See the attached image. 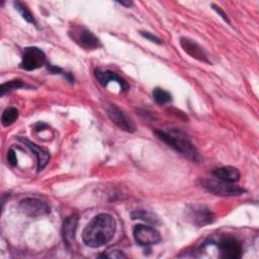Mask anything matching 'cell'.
I'll return each instance as SVG.
<instances>
[{
  "label": "cell",
  "instance_id": "obj_24",
  "mask_svg": "<svg viewBox=\"0 0 259 259\" xmlns=\"http://www.w3.org/2000/svg\"><path fill=\"white\" fill-rule=\"evenodd\" d=\"M211 7H212V9L219 14V16H221L226 22H228V23H231L230 22V19H229V17L227 16V14L225 13V11L220 7V6H218V5H215V4H212L211 5Z\"/></svg>",
  "mask_w": 259,
  "mask_h": 259
},
{
  "label": "cell",
  "instance_id": "obj_16",
  "mask_svg": "<svg viewBox=\"0 0 259 259\" xmlns=\"http://www.w3.org/2000/svg\"><path fill=\"white\" fill-rule=\"evenodd\" d=\"M19 111L15 107H7L1 115V123L3 126H9L18 118Z\"/></svg>",
  "mask_w": 259,
  "mask_h": 259
},
{
  "label": "cell",
  "instance_id": "obj_2",
  "mask_svg": "<svg viewBox=\"0 0 259 259\" xmlns=\"http://www.w3.org/2000/svg\"><path fill=\"white\" fill-rule=\"evenodd\" d=\"M154 134L163 141L170 148L175 150L177 153L183 155L185 158L190 160L193 163H198L201 161V157L190 142L188 137L181 131L175 128L168 130H155Z\"/></svg>",
  "mask_w": 259,
  "mask_h": 259
},
{
  "label": "cell",
  "instance_id": "obj_13",
  "mask_svg": "<svg viewBox=\"0 0 259 259\" xmlns=\"http://www.w3.org/2000/svg\"><path fill=\"white\" fill-rule=\"evenodd\" d=\"M78 221H79V217L76 213L68 217L64 221L63 228H62V235H63L64 242L68 247L71 246L75 241V234L77 230Z\"/></svg>",
  "mask_w": 259,
  "mask_h": 259
},
{
  "label": "cell",
  "instance_id": "obj_5",
  "mask_svg": "<svg viewBox=\"0 0 259 259\" xmlns=\"http://www.w3.org/2000/svg\"><path fill=\"white\" fill-rule=\"evenodd\" d=\"M201 185L206 191L220 196H238L245 192L244 188L217 178L203 179Z\"/></svg>",
  "mask_w": 259,
  "mask_h": 259
},
{
  "label": "cell",
  "instance_id": "obj_25",
  "mask_svg": "<svg viewBox=\"0 0 259 259\" xmlns=\"http://www.w3.org/2000/svg\"><path fill=\"white\" fill-rule=\"evenodd\" d=\"M100 256H103V257H109V258H121V257H126L122 252H120V251H113L111 254H104V255H100Z\"/></svg>",
  "mask_w": 259,
  "mask_h": 259
},
{
  "label": "cell",
  "instance_id": "obj_21",
  "mask_svg": "<svg viewBox=\"0 0 259 259\" xmlns=\"http://www.w3.org/2000/svg\"><path fill=\"white\" fill-rule=\"evenodd\" d=\"M47 67H48V70L50 71V73H52V74H60V75H62L63 77H65L66 80L69 81L70 83H73V82H74V76H73L71 73H68V72L64 71L63 69H61V68H59V67H56V66H53V65H51V64H48Z\"/></svg>",
  "mask_w": 259,
  "mask_h": 259
},
{
  "label": "cell",
  "instance_id": "obj_11",
  "mask_svg": "<svg viewBox=\"0 0 259 259\" xmlns=\"http://www.w3.org/2000/svg\"><path fill=\"white\" fill-rule=\"evenodd\" d=\"M179 42H180V46L183 49V51L186 54H188L191 58H193L199 62H202V63H207V64L210 63L206 52L194 39L186 37V36H181L179 39Z\"/></svg>",
  "mask_w": 259,
  "mask_h": 259
},
{
  "label": "cell",
  "instance_id": "obj_6",
  "mask_svg": "<svg viewBox=\"0 0 259 259\" xmlns=\"http://www.w3.org/2000/svg\"><path fill=\"white\" fill-rule=\"evenodd\" d=\"M46 63L45 53L36 47L25 48L22 54L20 68L26 71H33L44 66Z\"/></svg>",
  "mask_w": 259,
  "mask_h": 259
},
{
  "label": "cell",
  "instance_id": "obj_3",
  "mask_svg": "<svg viewBox=\"0 0 259 259\" xmlns=\"http://www.w3.org/2000/svg\"><path fill=\"white\" fill-rule=\"evenodd\" d=\"M185 220L191 225L201 228L210 225L214 221V214L209 207L204 204H188L184 210Z\"/></svg>",
  "mask_w": 259,
  "mask_h": 259
},
{
  "label": "cell",
  "instance_id": "obj_1",
  "mask_svg": "<svg viewBox=\"0 0 259 259\" xmlns=\"http://www.w3.org/2000/svg\"><path fill=\"white\" fill-rule=\"evenodd\" d=\"M115 229L116 224L112 215L108 213H99L95 215L83 230V242L90 248L102 247L111 241Z\"/></svg>",
  "mask_w": 259,
  "mask_h": 259
},
{
  "label": "cell",
  "instance_id": "obj_4",
  "mask_svg": "<svg viewBox=\"0 0 259 259\" xmlns=\"http://www.w3.org/2000/svg\"><path fill=\"white\" fill-rule=\"evenodd\" d=\"M71 39L84 50H96L102 45L99 38L88 28L83 25H72L68 31Z\"/></svg>",
  "mask_w": 259,
  "mask_h": 259
},
{
  "label": "cell",
  "instance_id": "obj_17",
  "mask_svg": "<svg viewBox=\"0 0 259 259\" xmlns=\"http://www.w3.org/2000/svg\"><path fill=\"white\" fill-rule=\"evenodd\" d=\"M131 217L133 220H142L144 222L154 224V225L158 224V217L148 210H144V209L135 210L131 213Z\"/></svg>",
  "mask_w": 259,
  "mask_h": 259
},
{
  "label": "cell",
  "instance_id": "obj_26",
  "mask_svg": "<svg viewBox=\"0 0 259 259\" xmlns=\"http://www.w3.org/2000/svg\"><path fill=\"white\" fill-rule=\"evenodd\" d=\"M117 3L122 6H125V7H131L133 5L132 1H117Z\"/></svg>",
  "mask_w": 259,
  "mask_h": 259
},
{
  "label": "cell",
  "instance_id": "obj_14",
  "mask_svg": "<svg viewBox=\"0 0 259 259\" xmlns=\"http://www.w3.org/2000/svg\"><path fill=\"white\" fill-rule=\"evenodd\" d=\"M18 140L21 143H23L24 146H26L35 155L36 161H37V171L42 170L50 161V154L46 150L40 148L39 146H37L34 143L28 141L27 139H23V138L19 137Z\"/></svg>",
  "mask_w": 259,
  "mask_h": 259
},
{
  "label": "cell",
  "instance_id": "obj_15",
  "mask_svg": "<svg viewBox=\"0 0 259 259\" xmlns=\"http://www.w3.org/2000/svg\"><path fill=\"white\" fill-rule=\"evenodd\" d=\"M211 173L217 179L230 182V183L237 182L240 179L239 170L232 166H224L221 168H217Z\"/></svg>",
  "mask_w": 259,
  "mask_h": 259
},
{
  "label": "cell",
  "instance_id": "obj_19",
  "mask_svg": "<svg viewBox=\"0 0 259 259\" xmlns=\"http://www.w3.org/2000/svg\"><path fill=\"white\" fill-rule=\"evenodd\" d=\"M153 98L158 104H166L172 101L171 94L160 87H157L153 90Z\"/></svg>",
  "mask_w": 259,
  "mask_h": 259
},
{
  "label": "cell",
  "instance_id": "obj_18",
  "mask_svg": "<svg viewBox=\"0 0 259 259\" xmlns=\"http://www.w3.org/2000/svg\"><path fill=\"white\" fill-rule=\"evenodd\" d=\"M13 6H14L15 10H17V11L19 12V14L21 15V17H22L25 21H27L28 23H32V24L35 25V19H34L32 13L29 11V9H28L23 3L19 2V1H15V2H13Z\"/></svg>",
  "mask_w": 259,
  "mask_h": 259
},
{
  "label": "cell",
  "instance_id": "obj_10",
  "mask_svg": "<svg viewBox=\"0 0 259 259\" xmlns=\"http://www.w3.org/2000/svg\"><path fill=\"white\" fill-rule=\"evenodd\" d=\"M218 247L222 258L237 259L241 257L242 246L240 242L232 236H224L218 242Z\"/></svg>",
  "mask_w": 259,
  "mask_h": 259
},
{
  "label": "cell",
  "instance_id": "obj_8",
  "mask_svg": "<svg viewBox=\"0 0 259 259\" xmlns=\"http://www.w3.org/2000/svg\"><path fill=\"white\" fill-rule=\"evenodd\" d=\"M133 235L137 244L144 247L158 244L161 241L160 233L155 228L146 225H137L134 228Z\"/></svg>",
  "mask_w": 259,
  "mask_h": 259
},
{
  "label": "cell",
  "instance_id": "obj_23",
  "mask_svg": "<svg viewBox=\"0 0 259 259\" xmlns=\"http://www.w3.org/2000/svg\"><path fill=\"white\" fill-rule=\"evenodd\" d=\"M7 161L11 166H16L17 165V157L14 152V150L10 149L7 153Z\"/></svg>",
  "mask_w": 259,
  "mask_h": 259
},
{
  "label": "cell",
  "instance_id": "obj_12",
  "mask_svg": "<svg viewBox=\"0 0 259 259\" xmlns=\"http://www.w3.org/2000/svg\"><path fill=\"white\" fill-rule=\"evenodd\" d=\"M94 74H95V77H96L97 81L103 87H106L109 84V82H116L119 85L120 90L122 92H126L130 89V86H128L127 82L112 71H109V70L104 71V70L97 69V70H95Z\"/></svg>",
  "mask_w": 259,
  "mask_h": 259
},
{
  "label": "cell",
  "instance_id": "obj_20",
  "mask_svg": "<svg viewBox=\"0 0 259 259\" xmlns=\"http://www.w3.org/2000/svg\"><path fill=\"white\" fill-rule=\"evenodd\" d=\"M25 86H26L25 83H23L19 79H15V80H11V81H8L6 83H3L0 87V96H4L7 92H10V91L15 90V89L23 88Z\"/></svg>",
  "mask_w": 259,
  "mask_h": 259
},
{
  "label": "cell",
  "instance_id": "obj_7",
  "mask_svg": "<svg viewBox=\"0 0 259 259\" xmlns=\"http://www.w3.org/2000/svg\"><path fill=\"white\" fill-rule=\"evenodd\" d=\"M18 208L23 214L31 218L46 215L51 211V208L48 203L40 199L31 197L22 199L18 204Z\"/></svg>",
  "mask_w": 259,
  "mask_h": 259
},
{
  "label": "cell",
  "instance_id": "obj_9",
  "mask_svg": "<svg viewBox=\"0 0 259 259\" xmlns=\"http://www.w3.org/2000/svg\"><path fill=\"white\" fill-rule=\"evenodd\" d=\"M106 112L109 119L121 131L127 133H134L136 131V125L133 120L115 104H109L106 107Z\"/></svg>",
  "mask_w": 259,
  "mask_h": 259
},
{
  "label": "cell",
  "instance_id": "obj_22",
  "mask_svg": "<svg viewBox=\"0 0 259 259\" xmlns=\"http://www.w3.org/2000/svg\"><path fill=\"white\" fill-rule=\"evenodd\" d=\"M140 34H141L144 38H146V39H148V40H150V41H152V42H155V44H157V45H161V44H162V39H161V38H159L158 36L152 34V33L149 32V31H140Z\"/></svg>",
  "mask_w": 259,
  "mask_h": 259
}]
</instances>
